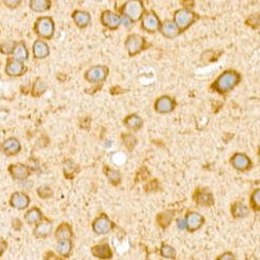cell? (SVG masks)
Returning a JSON list of instances; mask_svg holds the SVG:
<instances>
[{
	"label": "cell",
	"instance_id": "cell-16",
	"mask_svg": "<svg viewBox=\"0 0 260 260\" xmlns=\"http://www.w3.org/2000/svg\"><path fill=\"white\" fill-rule=\"evenodd\" d=\"M160 32L167 39H174L181 32L179 31L177 25L174 23V21H165V22H162L161 24Z\"/></svg>",
	"mask_w": 260,
	"mask_h": 260
},
{
	"label": "cell",
	"instance_id": "cell-12",
	"mask_svg": "<svg viewBox=\"0 0 260 260\" xmlns=\"http://www.w3.org/2000/svg\"><path fill=\"white\" fill-rule=\"evenodd\" d=\"M185 225H186V229L192 231H197L198 229H200L202 226H203L204 224V216L198 213V212H190L187 213L186 218H185Z\"/></svg>",
	"mask_w": 260,
	"mask_h": 260
},
{
	"label": "cell",
	"instance_id": "cell-23",
	"mask_svg": "<svg viewBox=\"0 0 260 260\" xmlns=\"http://www.w3.org/2000/svg\"><path fill=\"white\" fill-rule=\"evenodd\" d=\"M72 240L70 238H64V240L57 241L56 244V251L60 255L64 257H68L72 251Z\"/></svg>",
	"mask_w": 260,
	"mask_h": 260
},
{
	"label": "cell",
	"instance_id": "cell-4",
	"mask_svg": "<svg viewBox=\"0 0 260 260\" xmlns=\"http://www.w3.org/2000/svg\"><path fill=\"white\" fill-rule=\"evenodd\" d=\"M198 19L199 16L197 14L190 9H180L174 14V23L181 32L187 30Z\"/></svg>",
	"mask_w": 260,
	"mask_h": 260
},
{
	"label": "cell",
	"instance_id": "cell-9",
	"mask_svg": "<svg viewBox=\"0 0 260 260\" xmlns=\"http://www.w3.org/2000/svg\"><path fill=\"white\" fill-rule=\"evenodd\" d=\"M25 71V66H24V62L19 61L15 57H12V59H9L8 63H6V67H5V72L6 74L12 77H18L24 74Z\"/></svg>",
	"mask_w": 260,
	"mask_h": 260
},
{
	"label": "cell",
	"instance_id": "cell-22",
	"mask_svg": "<svg viewBox=\"0 0 260 260\" xmlns=\"http://www.w3.org/2000/svg\"><path fill=\"white\" fill-rule=\"evenodd\" d=\"M30 8L34 13H45L51 8V0H31Z\"/></svg>",
	"mask_w": 260,
	"mask_h": 260
},
{
	"label": "cell",
	"instance_id": "cell-28",
	"mask_svg": "<svg viewBox=\"0 0 260 260\" xmlns=\"http://www.w3.org/2000/svg\"><path fill=\"white\" fill-rule=\"evenodd\" d=\"M197 203L201 205H209V206L212 205L214 203L212 194L205 189L200 191L197 196Z\"/></svg>",
	"mask_w": 260,
	"mask_h": 260
},
{
	"label": "cell",
	"instance_id": "cell-18",
	"mask_svg": "<svg viewBox=\"0 0 260 260\" xmlns=\"http://www.w3.org/2000/svg\"><path fill=\"white\" fill-rule=\"evenodd\" d=\"M49 46L46 42H44L43 40H37L33 43L32 46V53L34 59L38 60H43L46 59V57L49 55Z\"/></svg>",
	"mask_w": 260,
	"mask_h": 260
},
{
	"label": "cell",
	"instance_id": "cell-39",
	"mask_svg": "<svg viewBox=\"0 0 260 260\" xmlns=\"http://www.w3.org/2000/svg\"><path fill=\"white\" fill-rule=\"evenodd\" d=\"M219 259H228V260H231V259H235V257L233 256V254H231V253H224V254H222Z\"/></svg>",
	"mask_w": 260,
	"mask_h": 260
},
{
	"label": "cell",
	"instance_id": "cell-25",
	"mask_svg": "<svg viewBox=\"0 0 260 260\" xmlns=\"http://www.w3.org/2000/svg\"><path fill=\"white\" fill-rule=\"evenodd\" d=\"M72 236H73L72 228L67 223H63L62 225H60L59 228L56 229V232H55L56 241L64 240V238H70V240H72Z\"/></svg>",
	"mask_w": 260,
	"mask_h": 260
},
{
	"label": "cell",
	"instance_id": "cell-37",
	"mask_svg": "<svg viewBox=\"0 0 260 260\" xmlns=\"http://www.w3.org/2000/svg\"><path fill=\"white\" fill-rule=\"evenodd\" d=\"M5 249H6V243L3 240H1V238H0V257L2 256Z\"/></svg>",
	"mask_w": 260,
	"mask_h": 260
},
{
	"label": "cell",
	"instance_id": "cell-11",
	"mask_svg": "<svg viewBox=\"0 0 260 260\" xmlns=\"http://www.w3.org/2000/svg\"><path fill=\"white\" fill-rule=\"evenodd\" d=\"M176 106V102L174 99L169 96H162L158 98L155 102V111L158 114H170Z\"/></svg>",
	"mask_w": 260,
	"mask_h": 260
},
{
	"label": "cell",
	"instance_id": "cell-35",
	"mask_svg": "<svg viewBox=\"0 0 260 260\" xmlns=\"http://www.w3.org/2000/svg\"><path fill=\"white\" fill-rule=\"evenodd\" d=\"M251 203H252L253 207H254V209H257L258 211L259 206H260V191L259 190L253 193L252 198H251Z\"/></svg>",
	"mask_w": 260,
	"mask_h": 260
},
{
	"label": "cell",
	"instance_id": "cell-8",
	"mask_svg": "<svg viewBox=\"0 0 260 260\" xmlns=\"http://www.w3.org/2000/svg\"><path fill=\"white\" fill-rule=\"evenodd\" d=\"M101 23L108 30L114 31L121 25V16L112 11H104L101 15Z\"/></svg>",
	"mask_w": 260,
	"mask_h": 260
},
{
	"label": "cell",
	"instance_id": "cell-17",
	"mask_svg": "<svg viewBox=\"0 0 260 260\" xmlns=\"http://www.w3.org/2000/svg\"><path fill=\"white\" fill-rule=\"evenodd\" d=\"M1 150L2 152L9 156H13L16 155L20 152L21 150V144L17 139H8L5 140L2 144H1Z\"/></svg>",
	"mask_w": 260,
	"mask_h": 260
},
{
	"label": "cell",
	"instance_id": "cell-33",
	"mask_svg": "<svg viewBox=\"0 0 260 260\" xmlns=\"http://www.w3.org/2000/svg\"><path fill=\"white\" fill-rule=\"evenodd\" d=\"M38 194H39V196L42 199H49V198L52 197L53 192H52L51 189H50L49 186L43 185V186H41L38 189Z\"/></svg>",
	"mask_w": 260,
	"mask_h": 260
},
{
	"label": "cell",
	"instance_id": "cell-10",
	"mask_svg": "<svg viewBox=\"0 0 260 260\" xmlns=\"http://www.w3.org/2000/svg\"><path fill=\"white\" fill-rule=\"evenodd\" d=\"M112 228H113V223L105 214L99 216V218L96 219L93 223L94 232L98 235L106 234L107 232H110Z\"/></svg>",
	"mask_w": 260,
	"mask_h": 260
},
{
	"label": "cell",
	"instance_id": "cell-3",
	"mask_svg": "<svg viewBox=\"0 0 260 260\" xmlns=\"http://www.w3.org/2000/svg\"><path fill=\"white\" fill-rule=\"evenodd\" d=\"M34 32L42 39H52L55 32L53 19L51 17H40L34 23Z\"/></svg>",
	"mask_w": 260,
	"mask_h": 260
},
{
	"label": "cell",
	"instance_id": "cell-5",
	"mask_svg": "<svg viewBox=\"0 0 260 260\" xmlns=\"http://www.w3.org/2000/svg\"><path fill=\"white\" fill-rule=\"evenodd\" d=\"M146 46V40L140 34H130L126 39L125 42V48L130 56H134L139 54L142 50L145 49Z\"/></svg>",
	"mask_w": 260,
	"mask_h": 260
},
{
	"label": "cell",
	"instance_id": "cell-29",
	"mask_svg": "<svg viewBox=\"0 0 260 260\" xmlns=\"http://www.w3.org/2000/svg\"><path fill=\"white\" fill-rule=\"evenodd\" d=\"M231 212L234 218H245L249 214V208L243 203H235L231 207Z\"/></svg>",
	"mask_w": 260,
	"mask_h": 260
},
{
	"label": "cell",
	"instance_id": "cell-32",
	"mask_svg": "<svg viewBox=\"0 0 260 260\" xmlns=\"http://www.w3.org/2000/svg\"><path fill=\"white\" fill-rule=\"evenodd\" d=\"M105 176L114 184H118L121 180V176L119 174V172L112 170V169H106Z\"/></svg>",
	"mask_w": 260,
	"mask_h": 260
},
{
	"label": "cell",
	"instance_id": "cell-13",
	"mask_svg": "<svg viewBox=\"0 0 260 260\" xmlns=\"http://www.w3.org/2000/svg\"><path fill=\"white\" fill-rule=\"evenodd\" d=\"M231 164L237 171H247L251 168L252 162L250 158L243 153H236L231 158Z\"/></svg>",
	"mask_w": 260,
	"mask_h": 260
},
{
	"label": "cell",
	"instance_id": "cell-27",
	"mask_svg": "<svg viewBox=\"0 0 260 260\" xmlns=\"http://www.w3.org/2000/svg\"><path fill=\"white\" fill-rule=\"evenodd\" d=\"M24 219H25L26 223L31 224V225L32 224H38L42 220V211H40L39 208L33 207L25 213Z\"/></svg>",
	"mask_w": 260,
	"mask_h": 260
},
{
	"label": "cell",
	"instance_id": "cell-19",
	"mask_svg": "<svg viewBox=\"0 0 260 260\" xmlns=\"http://www.w3.org/2000/svg\"><path fill=\"white\" fill-rule=\"evenodd\" d=\"M72 18H73L74 23L79 28H85L88 27L91 23V14L85 11H74L72 14Z\"/></svg>",
	"mask_w": 260,
	"mask_h": 260
},
{
	"label": "cell",
	"instance_id": "cell-6",
	"mask_svg": "<svg viewBox=\"0 0 260 260\" xmlns=\"http://www.w3.org/2000/svg\"><path fill=\"white\" fill-rule=\"evenodd\" d=\"M142 28L148 32H160L161 28V20L153 12H147L143 15L142 19Z\"/></svg>",
	"mask_w": 260,
	"mask_h": 260
},
{
	"label": "cell",
	"instance_id": "cell-1",
	"mask_svg": "<svg viewBox=\"0 0 260 260\" xmlns=\"http://www.w3.org/2000/svg\"><path fill=\"white\" fill-rule=\"evenodd\" d=\"M241 81V75L235 71H226L219 76L212 88L220 94H226L233 90Z\"/></svg>",
	"mask_w": 260,
	"mask_h": 260
},
{
	"label": "cell",
	"instance_id": "cell-15",
	"mask_svg": "<svg viewBox=\"0 0 260 260\" xmlns=\"http://www.w3.org/2000/svg\"><path fill=\"white\" fill-rule=\"evenodd\" d=\"M9 172L11 173V175L14 179L20 180V181H23V180H26L28 176L31 175V171L28 169L26 165L22 163H14L11 164L9 168Z\"/></svg>",
	"mask_w": 260,
	"mask_h": 260
},
{
	"label": "cell",
	"instance_id": "cell-21",
	"mask_svg": "<svg viewBox=\"0 0 260 260\" xmlns=\"http://www.w3.org/2000/svg\"><path fill=\"white\" fill-rule=\"evenodd\" d=\"M11 54L13 55V57H15V59H17L19 61H22V62L27 61L28 55H30L25 44L22 42L15 43V45H14V47H13Z\"/></svg>",
	"mask_w": 260,
	"mask_h": 260
},
{
	"label": "cell",
	"instance_id": "cell-7",
	"mask_svg": "<svg viewBox=\"0 0 260 260\" xmlns=\"http://www.w3.org/2000/svg\"><path fill=\"white\" fill-rule=\"evenodd\" d=\"M108 76V68L105 66H94L90 68L85 73V79L90 82L93 83H98V82H103Z\"/></svg>",
	"mask_w": 260,
	"mask_h": 260
},
{
	"label": "cell",
	"instance_id": "cell-14",
	"mask_svg": "<svg viewBox=\"0 0 260 260\" xmlns=\"http://www.w3.org/2000/svg\"><path fill=\"white\" fill-rule=\"evenodd\" d=\"M30 197L27 196L26 194L17 192L15 194L12 195L11 200H10V204L13 208H16L18 211H23L26 207L30 205Z\"/></svg>",
	"mask_w": 260,
	"mask_h": 260
},
{
	"label": "cell",
	"instance_id": "cell-38",
	"mask_svg": "<svg viewBox=\"0 0 260 260\" xmlns=\"http://www.w3.org/2000/svg\"><path fill=\"white\" fill-rule=\"evenodd\" d=\"M177 226L180 230H184L186 229V225H185V221L183 219H179L177 220Z\"/></svg>",
	"mask_w": 260,
	"mask_h": 260
},
{
	"label": "cell",
	"instance_id": "cell-24",
	"mask_svg": "<svg viewBox=\"0 0 260 260\" xmlns=\"http://www.w3.org/2000/svg\"><path fill=\"white\" fill-rule=\"evenodd\" d=\"M52 231V223L50 222H39L37 227L34 228V235L37 237H46Z\"/></svg>",
	"mask_w": 260,
	"mask_h": 260
},
{
	"label": "cell",
	"instance_id": "cell-31",
	"mask_svg": "<svg viewBox=\"0 0 260 260\" xmlns=\"http://www.w3.org/2000/svg\"><path fill=\"white\" fill-rule=\"evenodd\" d=\"M47 89V86L45 84L44 81H42L41 79H38L37 81L34 82L33 88H32V96L38 97L40 95H42L43 93H44Z\"/></svg>",
	"mask_w": 260,
	"mask_h": 260
},
{
	"label": "cell",
	"instance_id": "cell-34",
	"mask_svg": "<svg viewBox=\"0 0 260 260\" xmlns=\"http://www.w3.org/2000/svg\"><path fill=\"white\" fill-rule=\"evenodd\" d=\"M15 45V42L9 41V42H3L1 45H0V51L3 54H11L13 47Z\"/></svg>",
	"mask_w": 260,
	"mask_h": 260
},
{
	"label": "cell",
	"instance_id": "cell-30",
	"mask_svg": "<svg viewBox=\"0 0 260 260\" xmlns=\"http://www.w3.org/2000/svg\"><path fill=\"white\" fill-rule=\"evenodd\" d=\"M161 255L163 258H168V259H174L176 257V251L175 249L171 247L169 244H163L161 248Z\"/></svg>",
	"mask_w": 260,
	"mask_h": 260
},
{
	"label": "cell",
	"instance_id": "cell-36",
	"mask_svg": "<svg viewBox=\"0 0 260 260\" xmlns=\"http://www.w3.org/2000/svg\"><path fill=\"white\" fill-rule=\"evenodd\" d=\"M2 2L9 9H17L22 3V0H2Z\"/></svg>",
	"mask_w": 260,
	"mask_h": 260
},
{
	"label": "cell",
	"instance_id": "cell-20",
	"mask_svg": "<svg viewBox=\"0 0 260 260\" xmlns=\"http://www.w3.org/2000/svg\"><path fill=\"white\" fill-rule=\"evenodd\" d=\"M92 254L96 258L100 259H110L113 256V252L110 248V245L106 244H101L94 245L92 248Z\"/></svg>",
	"mask_w": 260,
	"mask_h": 260
},
{
	"label": "cell",
	"instance_id": "cell-26",
	"mask_svg": "<svg viewBox=\"0 0 260 260\" xmlns=\"http://www.w3.org/2000/svg\"><path fill=\"white\" fill-rule=\"evenodd\" d=\"M124 125L131 130H139L143 126V120L136 114H129L124 120Z\"/></svg>",
	"mask_w": 260,
	"mask_h": 260
},
{
	"label": "cell",
	"instance_id": "cell-2",
	"mask_svg": "<svg viewBox=\"0 0 260 260\" xmlns=\"http://www.w3.org/2000/svg\"><path fill=\"white\" fill-rule=\"evenodd\" d=\"M122 14L132 23L138 22L145 14V6H144L143 0H127L122 6Z\"/></svg>",
	"mask_w": 260,
	"mask_h": 260
}]
</instances>
